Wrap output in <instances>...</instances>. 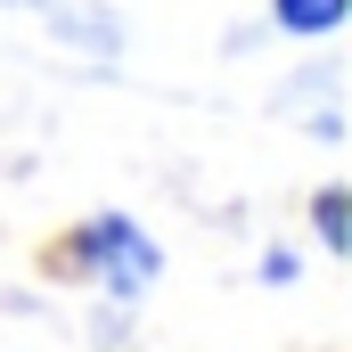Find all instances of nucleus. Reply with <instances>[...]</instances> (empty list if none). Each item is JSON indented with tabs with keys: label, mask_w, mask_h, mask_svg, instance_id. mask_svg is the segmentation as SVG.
<instances>
[{
	"label": "nucleus",
	"mask_w": 352,
	"mask_h": 352,
	"mask_svg": "<svg viewBox=\"0 0 352 352\" xmlns=\"http://www.w3.org/2000/svg\"><path fill=\"white\" fill-rule=\"evenodd\" d=\"M74 254H82V270L107 287V295H115V303L148 295V287H156V270H164L156 238H148L140 221H123V213H98V221L82 230V246H74Z\"/></svg>",
	"instance_id": "nucleus-1"
},
{
	"label": "nucleus",
	"mask_w": 352,
	"mask_h": 352,
	"mask_svg": "<svg viewBox=\"0 0 352 352\" xmlns=\"http://www.w3.org/2000/svg\"><path fill=\"white\" fill-rule=\"evenodd\" d=\"M352 0H270V16H278V33H295V41H328L336 25H344Z\"/></svg>",
	"instance_id": "nucleus-2"
},
{
	"label": "nucleus",
	"mask_w": 352,
	"mask_h": 352,
	"mask_svg": "<svg viewBox=\"0 0 352 352\" xmlns=\"http://www.w3.org/2000/svg\"><path fill=\"white\" fill-rule=\"evenodd\" d=\"M320 246H328V254H344V188H328V197H320Z\"/></svg>",
	"instance_id": "nucleus-3"
},
{
	"label": "nucleus",
	"mask_w": 352,
	"mask_h": 352,
	"mask_svg": "<svg viewBox=\"0 0 352 352\" xmlns=\"http://www.w3.org/2000/svg\"><path fill=\"white\" fill-rule=\"evenodd\" d=\"M8 8H50V0H8Z\"/></svg>",
	"instance_id": "nucleus-4"
}]
</instances>
